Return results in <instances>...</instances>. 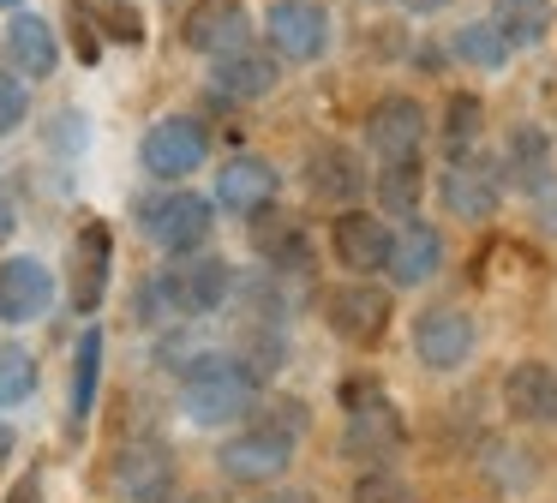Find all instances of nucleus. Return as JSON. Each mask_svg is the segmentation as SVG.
Listing matches in <instances>:
<instances>
[{
  "instance_id": "412c9836",
  "label": "nucleus",
  "mask_w": 557,
  "mask_h": 503,
  "mask_svg": "<svg viewBox=\"0 0 557 503\" xmlns=\"http://www.w3.org/2000/svg\"><path fill=\"white\" fill-rule=\"evenodd\" d=\"M276 186H282V174L264 156H234L216 174V204L234 216H252V210H264V204H276Z\"/></svg>"
},
{
  "instance_id": "bb28decb",
  "label": "nucleus",
  "mask_w": 557,
  "mask_h": 503,
  "mask_svg": "<svg viewBox=\"0 0 557 503\" xmlns=\"http://www.w3.org/2000/svg\"><path fill=\"white\" fill-rule=\"evenodd\" d=\"M97 378H102V330H85L73 354V426H85L90 407H97Z\"/></svg>"
},
{
  "instance_id": "f8f14e48",
  "label": "nucleus",
  "mask_w": 557,
  "mask_h": 503,
  "mask_svg": "<svg viewBox=\"0 0 557 503\" xmlns=\"http://www.w3.org/2000/svg\"><path fill=\"white\" fill-rule=\"evenodd\" d=\"M114 486L133 503H169L174 498V455L157 438L121 443V455H114Z\"/></svg>"
},
{
  "instance_id": "f257e3e1",
  "label": "nucleus",
  "mask_w": 557,
  "mask_h": 503,
  "mask_svg": "<svg viewBox=\"0 0 557 503\" xmlns=\"http://www.w3.org/2000/svg\"><path fill=\"white\" fill-rule=\"evenodd\" d=\"M234 282H240V275H234L228 258H193V252H181L169 270H157L138 287V318L145 323L210 318V311H222L234 299Z\"/></svg>"
},
{
  "instance_id": "a878e982",
  "label": "nucleus",
  "mask_w": 557,
  "mask_h": 503,
  "mask_svg": "<svg viewBox=\"0 0 557 503\" xmlns=\"http://www.w3.org/2000/svg\"><path fill=\"white\" fill-rule=\"evenodd\" d=\"M485 19L504 30L509 48H533V42H545L557 7H552V0H492V12H485Z\"/></svg>"
},
{
  "instance_id": "6e6552de",
  "label": "nucleus",
  "mask_w": 557,
  "mask_h": 503,
  "mask_svg": "<svg viewBox=\"0 0 557 503\" xmlns=\"http://www.w3.org/2000/svg\"><path fill=\"white\" fill-rule=\"evenodd\" d=\"M264 30H270V54L306 66L330 48V12L318 0H276L264 12Z\"/></svg>"
},
{
  "instance_id": "6ab92c4d",
  "label": "nucleus",
  "mask_w": 557,
  "mask_h": 503,
  "mask_svg": "<svg viewBox=\"0 0 557 503\" xmlns=\"http://www.w3.org/2000/svg\"><path fill=\"white\" fill-rule=\"evenodd\" d=\"M504 407H509V419H521V426H557V366H545V359L509 366Z\"/></svg>"
},
{
  "instance_id": "4be33fe9",
  "label": "nucleus",
  "mask_w": 557,
  "mask_h": 503,
  "mask_svg": "<svg viewBox=\"0 0 557 503\" xmlns=\"http://www.w3.org/2000/svg\"><path fill=\"white\" fill-rule=\"evenodd\" d=\"M504 174L516 192H540L545 180L557 174V156H552V132L533 126V120H521V126H509L504 138Z\"/></svg>"
},
{
  "instance_id": "c756f323",
  "label": "nucleus",
  "mask_w": 557,
  "mask_h": 503,
  "mask_svg": "<svg viewBox=\"0 0 557 503\" xmlns=\"http://www.w3.org/2000/svg\"><path fill=\"white\" fill-rule=\"evenodd\" d=\"M30 390H37V359H30V347L0 342V407H18Z\"/></svg>"
},
{
  "instance_id": "cd10ccee",
  "label": "nucleus",
  "mask_w": 557,
  "mask_h": 503,
  "mask_svg": "<svg viewBox=\"0 0 557 503\" xmlns=\"http://www.w3.org/2000/svg\"><path fill=\"white\" fill-rule=\"evenodd\" d=\"M449 48H456V54L468 60V66H485V72H492V66H504V60L516 54V48L504 42V30H497L492 19H473V24H461V30H456V42H449Z\"/></svg>"
},
{
  "instance_id": "7c9ffc66",
  "label": "nucleus",
  "mask_w": 557,
  "mask_h": 503,
  "mask_svg": "<svg viewBox=\"0 0 557 503\" xmlns=\"http://www.w3.org/2000/svg\"><path fill=\"white\" fill-rule=\"evenodd\" d=\"M348 503H420V498H413V486H408V479H396L389 467H366V474L354 479Z\"/></svg>"
},
{
  "instance_id": "72a5a7b5",
  "label": "nucleus",
  "mask_w": 557,
  "mask_h": 503,
  "mask_svg": "<svg viewBox=\"0 0 557 503\" xmlns=\"http://www.w3.org/2000/svg\"><path fill=\"white\" fill-rule=\"evenodd\" d=\"M13 228H18V210H13V198H0V246L13 240Z\"/></svg>"
},
{
  "instance_id": "473e14b6",
  "label": "nucleus",
  "mask_w": 557,
  "mask_h": 503,
  "mask_svg": "<svg viewBox=\"0 0 557 503\" xmlns=\"http://www.w3.org/2000/svg\"><path fill=\"white\" fill-rule=\"evenodd\" d=\"M528 198H533V210H540V228H545V234H557V174L545 180L540 192H528Z\"/></svg>"
},
{
  "instance_id": "4c0bfd02",
  "label": "nucleus",
  "mask_w": 557,
  "mask_h": 503,
  "mask_svg": "<svg viewBox=\"0 0 557 503\" xmlns=\"http://www.w3.org/2000/svg\"><path fill=\"white\" fill-rule=\"evenodd\" d=\"M0 7H18V0H0Z\"/></svg>"
},
{
  "instance_id": "f3484780",
  "label": "nucleus",
  "mask_w": 557,
  "mask_h": 503,
  "mask_svg": "<svg viewBox=\"0 0 557 503\" xmlns=\"http://www.w3.org/2000/svg\"><path fill=\"white\" fill-rule=\"evenodd\" d=\"M0 54H7V72H18V78H49L61 66V42L37 12H13V24L0 30Z\"/></svg>"
},
{
  "instance_id": "dca6fc26",
  "label": "nucleus",
  "mask_w": 557,
  "mask_h": 503,
  "mask_svg": "<svg viewBox=\"0 0 557 503\" xmlns=\"http://www.w3.org/2000/svg\"><path fill=\"white\" fill-rule=\"evenodd\" d=\"M252 246H258V258H264L270 270H282V275L312 270V240H306V228L294 222L288 210H276V204L252 210Z\"/></svg>"
},
{
  "instance_id": "20e7f679",
  "label": "nucleus",
  "mask_w": 557,
  "mask_h": 503,
  "mask_svg": "<svg viewBox=\"0 0 557 503\" xmlns=\"http://www.w3.org/2000/svg\"><path fill=\"white\" fill-rule=\"evenodd\" d=\"M342 402H348V426H342V455L360 467H384L401 455V443H408V426H401L396 402H389L377 383H348L342 390Z\"/></svg>"
},
{
  "instance_id": "4468645a",
  "label": "nucleus",
  "mask_w": 557,
  "mask_h": 503,
  "mask_svg": "<svg viewBox=\"0 0 557 503\" xmlns=\"http://www.w3.org/2000/svg\"><path fill=\"white\" fill-rule=\"evenodd\" d=\"M54 306V270L42 258L0 263V323H37Z\"/></svg>"
},
{
  "instance_id": "423d86ee",
  "label": "nucleus",
  "mask_w": 557,
  "mask_h": 503,
  "mask_svg": "<svg viewBox=\"0 0 557 503\" xmlns=\"http://www.w3.org/2000/svg\"><path fill=\"white\" fill-rule=\"evenodd\" d=\"M138 156H145V174H157V180H169V186H174V180H186V174L205 168L210 132H205V120H193V114H162L157 126L145 132Z\"/></svg>"
},
{
  "instance_id": "e433bc0d",
  "label": "nucleus",
  "mask_w": 557,
  "mask_h": 503,
  "mask_svg": "<svg viewBox=\"0 0 557 503\" xmlns=\"http://www.w3.org/2000/svg\"><path fill=\"white\" fill-rule=\"evenodd\" d=\"M13 443H18V438H13V426H0V462L13 455Z\"/></svg>"
},
{
  "instance_id": "7ed1b4c3",
  "label": "nucleus",
  "mask_w": 557,
  "mask_h": 503,
  "mask_svg": "<svg viewBox=\"0 0 557 503\" xmlns=\"http://www.w3.org/2000/svg\"><path fill=\"white\" fill-rule=\"evenodd\" d=\"M300 431H306V402H270L252 426L222 443L216 462L234 486H270V479H282V467L294 462Z\"/></svg>"
},
{
  "instance_id": "9d476101",
  "label": "nucleus",
  "mask_w": 557,
  "mask_h": 503,
  "mask_svg": "<svg viewBox=\"0 0 557 503\" xmlns=\"http://www.w3.org/2000/svg\"><path fill=\"white\" fill-rule=\"evenodd\" d=\"M473 342H480V330H473V318L461 306H432L413 323V354L432 371H461L473 354Z\"/></svg>"
},
{
  "instance_id": "9b49d317",
  "label": "nucleus",
  "mask_w": 557,
  "mask_h": 503,
  "mask_svg": "<svg viewBox=\"0 0 557 503\" xmlns=\"http://www.w3.org/2000/svg\"><path fill=\"white\" fill-rule=\"evenodd\" d=\"M437 192H444L449 216H461V222H492L497 204H504V174H497L492 162L456 156V162L444 168V180H437Z\"/></svg>"
},
{
  "instance_id": "aec40b11",
  "label": "nucleus",
  "mask_w": 557,
  "mask_h": 503,
  "mask_svg": "<svg viewBox=\"0 0 557 503\" xmlns=\"http://www.w3.org/2000/svg\"><path fill=\"white\" fill-rule=\"evenodd\" d=\"M384 270H389V282H396V287L432 282V275L444 270V240H437V228L420 222V216H408V228H401V234H389Z\"/></svg>"
},
{
  "instance_id": "0eeeda50",
  "label": "nucleus",
  "mask_w": 557,
  "mask_h": 503,
  "mask_svg": "<svg viewBox=\"0 0 557 503\" xmlns=\"http://www.w3.org/2000/svg\"><path fill=\"white\" fill-rule=\"evenodd\" d=\"M324 318H330V330H336L342 342L372 347V342H384V330H389V294L372 287L366 275L360 282H342V287L324 294Z\"/></svg>"
},
{
  "instance_id": "1a4fd4ad",
  "label": "nucleus",
  "mask_w": 557,
  "mask_h": 503,
  "mask_svg": "<svg viewBox=\"0 0 557 503\" xmlns=\"http://www.w3.org/2000/svg\"><path fill=\"white\" fill-rule=\"evenodd\" d=\"M181 42L205 60H222V54L252 42V12H246L240 0H198L181 19Z\"/></svg>"
},
{
  "instance_id": "b1692460",
  "label": "nucleus",
  "mask_w": 557,
  "mask_h": 503,
  "mask_svg": "<svg viewBox=\"0 0 557 503\" xmlns=\"http://www.w3.org/2000/svg\"><path fill=\"white\" fill-rule=\"evenodd\" d=\"M306 186L330 204H354L366 192V162L348 144H318V150L306 156Z\"/></svg>"
},
{
  "instance_id": "5701e85b",
  "label": "nucleus",
  "mask_w": 557,
  "mask_h": 503,
  "mask_svg": "<svg viewBox=\"0 0 557 503\" xmlns=\"http://www.w3.org/2000/svg\"><path fill=\"white\" fill-rule=\"evenodd\" d=\"M73 306L78 311H97L102 294H109V263H114V240L102 222H85L78 228V246H73Z\"/></svg>"
},
{
  "instance_id": "2f4dec72",
  "label": "nucleus",
  "mask_w": 557,
  "mask_h": 503,
  "mask_svg": "<svg viewBox=\"0 0 557 503\" xmlns=\"http://www.w3.org/2000/svg\"><path fill=\"white\" fill-rule=\"evenodd\" d=\"M25 114H30V90H25V78L0 66V138L25 126Z\"/></svg>"
},
{
  "instance_id": "ddd939ff",
  "label": "nucleus",
  "mask_w": 557,
  "mask_h": 503,
  "mask_svg": "<svg viewBox=\"0 0 557 503\" xmlns=\"http://www.w3.org/2000/svg\"><path fill=\"white\" fill-rule=\"evenodd\" d=\"M366 144L377 150V162L389 156H420L425 144V108L413 96H384L366 108Z\"/></svg>"
},
{
  "instance_id": "39448f33",
  "label": "nucleus",
  "mask_w": 557,
  "mask_h": 503,
  "mask_svg": "<svg viewBox=\"0 0 557 503\" xmlns=\"http://www.w3.org/2000/svg\"><path fill=\"white\" fill-rule=\"evenodd\" d=\"M138 228H145V240H150L157 252L181 258V252H198V246L210 240V228H216V198H205V192H186L181 180H174V192L138 204Z\"/></svg>"
},
{
  "instance_id": "c9c22d12",
  "label": "nucleus",
  "mask_w": 557,
  "mask_h": 503,
  "mask_svg": "<svg viewBox=\"0 0 557 503\" xmlns=\"http://www.w3.org/2000/svg\"><path fill=\"white\" fill-rule=\"evenodd\" d=\"M258 503H312L306 491H270V498H258Z\"/></svg>"
},
{
  "instance_id": "f03ea898",
  "label": "nucleus",
  "mask_w": 557,
  "mask_h": 503,
  "mask_svg": "<svg viewBox=\"0 0 557 503\" xmlns=\"http://www.w3.org/2000/svg\"><path fill=\"white\" fill-rule=\"evenodd\" d=\"M258 378L240 354H186L181 359V407L193 426H234L258 407Z\"/></svg>"
},
{
  "instance_id": "a211bd4d",
  "label": "nucleus",
  "mask_w": 557,
  "mask_h": 503,
  "mask_svg": "<svg viewBox=\"0 0 557 503\" xmlns=\"http://www.w3.org/2000/svg\"><path fill=\"white\" fill-rule=\"evenodd\" d=\"M330 252H336L342 270H360V275L384 270L389 222H377V216H366V210H342L336 222H330Z\"/></svg>"
},
{
  "instance_id": "2eb2a0df",
  "label": "nucleus",
  "mask_w": 557,
  "mask_h": 503,
  "mask_svg": "<svg viewBox=\"0 0 557 503\" xmlns=\"http://www.w3.org/2000/svg\"><path fill=\"white\" fill-rule=\"evenodd\" d=\"M216 96L222 102H264L270 90L282 84V60L270 54V48H234V54H222L216 60Z\"/></svg>"
},
{
  "instance_id": "393cba45",
  "label": "nucleus",
  "mask_w": 557,
  "mask_h": 503,
  "mask_svg": "<svg viewBox=\"0 0 557 503\" xmlns=\"http://www.w3.org/2000/svg\"><path fill=\"white\" fill-rule=\"evenodd\" d=\"M372 186H377V204H384L389 216H420V198H425L420 156H389V162L372 174Z\"/></svg>"
},
{
  "instance_id": "c85d7f7f",
  "label": "nucleus",
  "mask_w": 557,
  "mask_h": 503,
  "mask_svg": "<svg viewBox=\"0 0 557 503\" xmlns=\"http://www.w3.org/2000/svg\"><path fill=\"white\" fill-rule=\"evenodd\" d=\"M480 126H485V102L480 96H468V90H456L444 102V144H449V156H461V150H473V138H480Z\"/></svg>"
},
{
  "instance_id": "f704fd0d",
  "label": "nucleus",
  "mask_w": 557,
  "mask_h": 503,
  "mask_svg": "<svg viewBox=\"0 0 557 503\" xmlns=\"http://www.w3.org/2000/svg\"><path fill=\"white\" fill-rule=\"evenodd\" d=\"M396 7H401V12H413V19H425V12H444L449 0H396Z\"/></svg>"
}]
</instances>
